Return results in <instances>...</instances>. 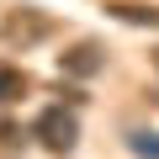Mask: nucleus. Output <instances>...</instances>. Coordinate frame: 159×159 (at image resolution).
Returning <instances> with one entry per match:
<instances>
[{
    "mask_svg": "<svg viewBox=\"0 0 159 159\" xmlns=\"http://www.w3.org/2000/svg\"><path fill=\"white\" fill-rule=\"evenodd\" d=\"M117 21H133V27H159V11L154 6H111Z\"/></svg>",
    "mask_w": 159,
    "mask_h": 159,
    "instance_id": "39448f33",
    "label": "nucleus"
},
{
    "mask_svg": "<svg viewBox=\"0 0 159 159\" xmlns=\"http://www.w3.org/2000/svg\"><path fill=\"white\" fill-rule=\"evenodd\" d=\"M27 90H32L27 69H16V64H0V106H6V101H21Z\"/></svg>",
    "mask_w": 159,
    "mask_h": 159,
    "instance_id": "20e7f679",
    "label": "nucleus"
},
{
    "mask_svg": "<svg viewBox=\"0 0 159 159\" xmlns=\"http://www.w3.org/2000/svg\"><path fill=\"white\" fill-rule=\"evenodd\" d=\"M48 32H53V21H48V16H37L32 6H21L6 27H0V37H6V43H21V48H27V43H37V37H48Z\"/></svg>",
    "mask_w": 159,
    "mask_h": 159,
    "instance_id": "f03ea898",
    "label": "nucleus"
},
{
    "mask_svg": "<svg viewBox=\"0 0 159 159\" xmlns=\"http://www.w3.org/2000/svg\"><path fill=\"white\" fill-rule=\"evenodd\" d=\"M133 148L148 154V159H159V138H154V133H133Z\"/></svg>",
    "mask_w": 159,
    "mask_h": 159,
    "instance_id": "423d86ee",
    "label": "nucleus"
},
{
    "mask_svg": "<svg viewBox=\"0 0 159 159\" xmlns=\"http://www.w3.org/2000/svg\"><path fill=\"white\" fill-rule=\"evenodd\" d=\"M101 64H106L101 43H74L69 53H58V69H64V74H96Z\"/></svg>",
    "mask_w": 159,
    "mask_h": 159,
    "instance_id": "7ed1b4c3",
    "label": "nucleus"
},
{
    "mask_svg": "<svg viewBox=\"0 0 159 159\" xmlns=\"http://www.w3.org/2000/svg\"><path fill=\"white\" fill-rule=\"evenodd\" d=\"M32 133H37V143H43L48 154H74V143H80V117H74L69 106H48Z\"/></svg>",
    "mask_w": 159,
    "mask_h": 159,
    "instance_id": "f257e3e1",
    "label": "nucleus"
}]
</instances>
